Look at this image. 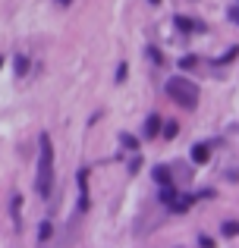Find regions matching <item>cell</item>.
I'll return each mask as SVG.
<instances>
[{
	"mask_svg": "<svg viewBox=\"0 0 239 248\" xmlns=\"http://www.w3.org/2000/svg\"><path fill=\"white\" fill-rule=\"evenodd\" d=\"M148 57H151V63H158V66L164 63V57H160V50H158V47H148Z\"/></svg>",
	"mask_w": 239,
	"mask_h": 248,
	"instance_id": "obj_13",
	"label": "cell"
},
{
	"mask_svg": "<svg viewBox=\"0 0 239 248\" xmlns=\"http://www.w3.org/2000/svg\"><path fill=\"white\" fill-rule=\"evenodd\" d=\"M208 145H195L192 148V160H195V164H208Z\"/></svg>",
	"mask_w": 239,
	"mask_h": 248,
	"instance_id": "obj_6",
	"label": "cell"
},
{
	"mask_svg": "<svg viewBox=\"0 0 239 248\" xmlns=\"http://www.w3.org/2000/svg\"><path fill=\"white\" fill-rule=\"evenodd\" d=\"M50 232H54V226H50V220H44V223L38 226V242H48Z\"/></svg>",
	"mask_w": 239,
	"mask_h": 248,
	"instance_id": "obj_8",
	"label": "cell"
},
{
	"mask_svg": "<svg viewBox=\"0 0 239 248\" xmlns=\"http://www.w3.org/2000/svg\"><path fill=\"white\" fill-rule=\"evenodd\" d=\"M167 94H170L179 107L192 110L198 104V85L189 82V79H183V76H173V79H167Z\"/></svg>",
	"mask_w": 239,
	"mask_h": 248,
	"instance_id": "obj_2",
	"label": "cell"
},
{
	"mask_svg": "<svg viewBox=\"0 0 239 248\" xmlns=\"http://www.w3.org/2000/svg\"><path fill=\"white\" fill-rule=\"evenodd\" d=\"M176 29L179 31H192V29H202V25H198L195 19H189V16H176Z\"/></svg>",
	"mask_w": 239,
	"mask_h": 248,
	"instance_id": "obj_7",
	"label": "cell"
},
{
	"mask_svg": "<svg viewBox=\"0 0 239 248\" xmlns=\"http://www.w3.org/2000/svg\"><path fill=\"white\" fill-rule=\"evenodd\" d=\"M151 3H160V0H151Z\"/></svg>",
	"mask_w": 239,
	"mask_h": 248,
	"instance_id": "obj_21",
	"label": "cell"
},
{
	"mask_svg": "<svg viewBox=\"0 0 239 248\" xmlns=\"http://www.w3.org/2000/svg\"><path fill=\"white\" fill-rule=\"evenodd\" d=\"M139 167H142V157H132V160H129V170H132V173H135Z\"/></svg>",
	"mask_w": 239,
	"mask_h": 248,
	"instance_id": "obj_19",
	"label": "cell"
},
{
	"mask_svg": "<svg viewBox=\"0 0 239 248\" xmlns=\"http://www.w3.org/2000/svg\"><path fill=\"white\" fill-rule=\"evenodd\" d=\"M192 201H195L192 195H176V192H173V198L167 201V207H170L173 214H186V211L192 207Z\"/></svg>",
	"mask_w": 239,
	"mask_h": 248,
	"instance_id": "obj_3",
	"label": "cell"
},
{
	"mask_svg": "<svg viewBox=\"0 0 239 248\" xmlns=\"http://www.w3.org/2000/svg\"><path fill=\"white\" fill-rule=\"evenodd\" d=\"M160 135V116H148L145 120V139H158Z\"/></svg>",
	"mask_w": 239,
	"mask_h": 248,
	"instance_id": "obj_4",
	"label": "cell"
},
{
	"mask_svg": "<svg viewBox=\"0 0 239 248\" xmlns=\"http://www.w3.org/2000/svg\"><path fill=\"white\" fill-rule=\"evenodd\" d=\"M236 54H239V47H230V50H227V54H223V57H221V63H230V60H233V57H236Z\"/></svg>",
	"mask_w": 239,
	"mask_h": 248,
	"instance_id": "obj_16",
	"label": "cell"
},
{
	"mask_svg": "<svg viewBox=\"0 0 239 248\" xmlns=\"http://www.w3.org/2000/svg\"><path fill=\"white\" fill-rule=\"evenodd\" d=\"M57 3H60V6H69V3H73V0H57Z\"/></svg>",
	"mask_w": 239,
	"mask_h": 248,
	"instance_id": "obj_20",
	"label": "cell"
},
{
	"mask_svg": "<svg viewBox=\"0 0 239 248\" xmlns=\"http://www.w3.org/2000/svg\"><path fill=\"white\" fill-rule=\"evenodd\" d=\"M151 176H154V182H158V186H167V182H173V179H170V167H154Z\"/></svg>",
	"mask_w": 239,
	"mask_h": 248,
	"instance_id": "obj_5",
	"label": "cell"
},
{
	"mask_svg": "<svg viewBox=\"0 0 239 248\" xmlns=\"http://www.w3.org/2000/svg\"><path fill=\"white\" fill-rule=\"evenodd\" d=\"M120 141H123V145H126V148H135V145H139V141H135L132 135H120Z\"/></svg>",
	"mask_w": 239,
	"mask_h": 248,
	"instance_id": "obj_17",
	"label": "cell"
},
{
	"mask_svg": "<svg viewBox=\"0 0 239 248\" xmlns=\"http://www.w3.org/2000/svg\"><path fill=\"white\" fill-rule=\"evenodd\" d=\"M79 186H82V192L88 188V170H79Z\"/></svg>",
	"mask_w": 239,
	"mask_h": 248,
	"instance_id": "obj_15",
	"label": "cell"
},
{
	"mask_svg": "<svg viewBox=\"0 0 239 248\" xmlns=\"http://www.w3.org/2000/svg\"><path fill=\"white\" fill-rule=\"evenodd\" d=\"M0 63H3V57H0Z\"/></svg>",
	"mask_w": 239,
	"mask_h": 248,
	"instance_id": "obj_22",
	"label": "cell"
},
{
	"mask_svg": "<svg viewBox=\"0 0 239 248\" xmlns=\"http://www.w3.org/2000/svg\"><path fill=\"white\" fill-rule=\"evenodd\" d=\"M195 66V57H183V60H179V69H192Z\"/></svg>",
	"mask_w": 239,
	"mask_h": 248,
	"instance_id": "obj_14",
	"label": "cell"
},
{
	"mask_svg": "<svg viewBox=\"0 0 239 248\" xmlns=\"http://www.w3.org/2000/svg\"><path fill=\"white\" fill-rule=\"evenodd\" d=\"M176 132H179V126H176V123H164V139H176Z\"/></svg>",
	"mask_w": 239,
	"mask_h": 248,
	"instance_id": "obj_10",
	"label": "cell"
},
{
	"mask_svg": "<svg viewBox=\"0 0 239 248\" xmlns=\"http://www.w3.org/2000/svg\"><path fill=\"white\" fill-rule=\"evenodd\" d=\"M123 79H126V63H120V66H117V82H123Z\"/></svg>",
	"mask_w": 239,
	"mask_h": 248,
	"instance_id": "obj_18",
	"label": "cell"
},
{
	"mask_svg": "<svg viewBox=\"0 0 239 248\" xmlns=\"http://www.w3.org/2000/svg\"><path fill=\"white\" fill-rule=\"evenodd\" d=\"M29 69V57H16V76H25Z\"/></svg>",
	"mask_w": 239,
	"mask_h": 248,
	"instance_id": "obj_11",
	"label": "cell"
},
{
	"mask_svg": "<svg viewBox=\"0 0 239 248\" xmlns=\"http://www.w3.org/2000/svg\"><path fill=\"white\" fill-rule=\"evenodd\" d=\"M19 207H22V198L13 195V220H16V223H19Z\"/></svg>",
	"mask_w": 239,
	"mask_h": 248,
	"instance_id": "obj_12",
	"label": "cell"
},
{
	"mask_svg": "<svg viewBox=\"0 0 239 248\" xmlns=\"http://www.w3.org/2000/svg\"><path fill=\"white\" fill-rule=\"evenodd\" d=\"M41 151H38V176H35V188L38 195H50L54 188V145H50V135L44 132L38 139Z\"/></svg>",
	"mask_w": 239,
	"mask_h": 248,
	"instance_id": "obj_1",
	"label": "cell"
},
{
	"mask_svg": "<svg viewBox=\"0 0 239 248\" xmlns=\"http://www.w3.org/2000/svg\"><path fill=\"white\" fill-rule=\"evenodd\" d=\"M223 236H227V239H236V236H239V223L227 220V223H223Z\"/></svg>",
	"mask_w": 239,
	"mask_h": 248,
	"instance_id": "obj_9",
	"label": "cell"
}]
</instances>
